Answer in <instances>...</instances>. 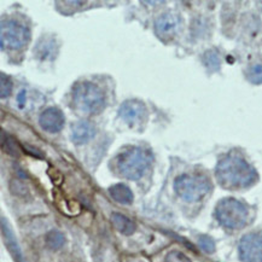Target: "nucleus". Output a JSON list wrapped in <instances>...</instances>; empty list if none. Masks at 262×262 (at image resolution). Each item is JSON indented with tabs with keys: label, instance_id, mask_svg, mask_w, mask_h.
<instances>
[{
	"label": "nucleus",
	"instance_id": "obj_2",
	"mask_svg": "<svg viewBox=\"0 0 262 262\" xmlns=\"http://www.w3.org/2000/svg\"><path fill=\"white\" fill-rule=\"evenodd\" d=\"M150 151L140 146H132L123 150L116 157V169L121 176L129 180H138L144 176L151 164Z\"/></svg>",
	"mask_w": 262,
	"mask_h": 262
},
{
	"label": "nucleus",
	"instance_id": "obj_7",
	"mask_svg": "<svg viewBox=\"0 0 262 262\" xmlns=\"http://www.w3.org/2000/svg\"><path fill=\"white\" fill-rule=\"evenodd\" d=\"M238 250L242 262H262V232L245 234Z\"/></svg>",
	"mask_w": 262,
	"mask_h": 262
},
{
	"label": "nucleus",
	"instance_id": "obj_20",
	"mask_svg": "<svg viewBox=\"0 0 262 262\" xmlns=\"http://www.w3.org/2000/svg\"><path fill=\"white\" fill-rule=\"evenodd\" d=\"M164 262H191V261L190 258L185 254L181 253V251L173 250L167 254L166 258H164Z\"/></svg>",
	"mask_w": 262,
	"mask_h": 262
},
{
	"label": "nucleus",
	"instance_id": "obj_10",
	"mask_svg": "<svg viewBox=\"0 0 262 262\" xmlns=\"http://www.w3.org/2000/svg\"><path fill=\"white\" fill-rule=\"evenodd\" d=\"M180 26V18L176 13L167 12L161 15L155 21V32L159 38H169L176 34Z\"/></svg>",
	"mask_w": 262,
	"mask_h": 262
},
{
	"label": "nucleus",
	"instance_id": "obj_9",
	"mask_svg": "<svg viewBox=\"0 0 262 262\" xmlns=\"http://www.w3.org/2000/svg\"><path fill=\"white\" fill-rule=\"evenodd\" d=\"M64 114L55 106L45 109L39 116L40 127L48 133H58L64 127Z\"/></svg>",
	"mask_w": 262,
	"mask_h": 262
},
{
	"label": "nucleus",
	"instance_id": "obj_22",
	"mask_svg": "<svg viewBox=\"0 0 262 262\" xmlns=\"http://www.w3.org/2000/svg\"><path fill=\"white\" fill-rule=\"evenodd\" d=\"M23 147H25V152L30 154V155H32V156L42 157V154L40 152L38 149H34V147H32V146H29V145H26V146H23Z\"/></svg>",
	"mask_w": 262,
	"mask_h": 262
},
{
	"label": "nucleus",
	"instance_id": "obj_1",
	"mask_svg": "<svg viewBox=\"0 0 262 262\" xmlns=\"http://www.w3.org/2000/svg\"><path fill=\"white\" fill-rule=\"evenodd\" d=\"M215 176L226 189H245L256 183L257 173L249 163L237 154H230L219 161Z\"/></svg>",
	"mask_w": 262,
	"mask_h": 262
},
{
	"label": "nucleus",
	"instance_id": "obj_3",
	"mask_svg": "<svg viewBox=\"0 0 262 262\" xmlns=\"http://www.w3.org/2000/svg\"><path fill=\"white\" fill-rule=\"evenodd\" d=\"M105 95L92 82H79L73 89V106L82 115L99 114L105 107Z\"/></svg>",
	"mask_w": 262,
	"mask_h": 262
},
{
	"label": "nucleus",
	"instance_id": "obj_21",
	"mask_svg": "<svg viewBox=\"0 0 262 262\" xmlns=\"http://www.w3.org/2000/svg\"><path fill=\"white\" fill-rule=\"evenodd\" d=\"M198 243H200V247L202 248V250L206 251V253H208V254H211L215 251V243L210 237H208V236L200 237Z\"/></svg>",
	"mask_w": 262,
	"mask_h": 262
},
{
	"label": "nucleus",
	"instance_id": "obj_13",
	"mask_svg": "<svg viewBox=\"0 0 262 262\" xmlns=\"http://www.w3.org/2000/svg\"><path fill=\"white\" fill-rule=\"evenodd\" d=\"M110 196L114 201L121 204H130L133 202V192L125 184H115L109 189Z\"/></svg>",
	"mask_w": 262,
	"mask_h": 262
},
{
	"label": "nucleus",
	"instance_id": "obj_4",
	"mask_svg": "<svg viewBox=\"0 0 262 262\" xmlns=\"http://www.w3.org/2000/svg\"><path fill=\"white\" fill-rule=\"evenodd\" d=\"M215 216L220 225L228 230H239L248 223L249 209L241 201L224 198L215 208Z\"/></svg>",
	"mask_w": 262,
	"mask_h": 262
},
{
	"label": "nucleus",
	"instance_id": "obj_12",
	"mask_svg": "<svg viewBox=\"0 0 262 262\" xmlns=\"http://www.w3.org/2000/svg\"><path fill=\"white\" fill-rule=\"evenodd\" d=\"M2 232L3 237H4V243L10 251V254L12 255V257L15 258L16 262H25V258H23V254L21 248L17 243V239H16L15 234H13L11 227L8 221H6L5 217L2 219Z\"/></svg>",
	"mask_w": 262,
	"mask_h": 262
},
{
	"label": "nucleus",
	"instance_id": "obj_23",
	"mask_svg": "<svg viewBox=\"0 0 262 262\" xmlns=\"http://www.w3.org/2000/svg\"><path fill=\"white\" fill-rule=\"evenodd\" d=\"M26 91L23 90V91H21V92L18 93V96H17V100H18V106L19 107H23L25 106V103H26Z\"/></svg>",
	"mask_w": 262,
	"mask_h": 262
},
{
	"label": "nucleus",
	"instance_id": "obj_15",
	"mask_svg": "<svg viewBox=\"0 0 262 262\" xmlns=\"http://www.w3.org/2000/svg\"><path fill=\"white\" fill-rule=\"evenodd\" d=\"M2 147L4 152L9 154L12 157H18L21 154V147L18 146L17 140L6 133L5 130H2Z\"/></svg>",
	"mask_w": 262,
	"mask_h": 262
},
{
	"label": "nucleus",
	"instance_id": "obj_5",
	"mask_svg": "<svg viewBox=\"0 0 262 262\" xmlns=\"http://www.w3.org/2000/svg\"><path fill=\"white\" fill-rule=\"evenodd\" d=\"M174 190L186 202H198L209 193L211 184L203 176L183 174L174 181Z\"/></svg>",
	"mask_w": 262,
	"mask_h": 262
},
{
	"label": "nucleus",
	"instance_id": "obj_11",
	"mask_svg": "<svg viewBox=\"0 0 262 262\" xmlns=\"http://www.w3.org/2000/svg\"><path fill=\"white\" fill-rule=\"evenodd\" d=\"M96 136V127L90 121H78L72 125V140L76 145L89 143Z\"/></svg>",
	"mask_w": 262,
	"mask_h": 262
},
{
	"label": "nucleus",
	"instance_id": "obj_8",
	"mask_svg": "<svg viewBox=\"0 0 262 262\" xmlns=\"http://www.w3.org/2000/svg\"><path fill=\"white\" fill-rule=\"evenodd\" d=\"M119 116L127 125L136 127L142 125L147 117V109L145 104L140 100L130 99L122 103L119 109Z\"/></svg>",
	"mask_w": 262,
	"mask_h": 262
},
{
	"label": "nucleus",
	"instance_id": "obj_19",
	"mask_svg": "<svg viewBox=\"0 0 262 262\" xmlns=\"http://www.w3.org/2000/svg\"><path fill=\"white\" fill-rule=\"evenodd\" d=\"M12 92V82L9 76H6L4 73L0 74V97L3 99L8 98Z\"/></svg>",
	"mask_w": 262,
	"mask_h": 262
},
{
	"label": "nucleus",
	"instance_id": "obj_18",
	"mask_svg": "<svg viewBox=\"0 0 262 262\" xmlns=\"http://www.w3.org/2000/svg\"><path fill=\"white\" fill-rule=\"evenodd\" d=\"M247 78L254 85H261L262 83V64H254L248 70Z\"/></svg>",
	"mask_w": 262,
	"mask_h": 262
},
{
	"label": "nucleus",
	"instance_id": "obj_14",
	"mask_svg": "<svg viewBox=\"0 0 262 262\" xmlns=\"http://www.w3.org/2000/svg\"><path fill=\"white\" fill-rule=\"evenodd\" d=\"M112 221L115 228L120 233L125 234V236H130L136 232L137 225L133 223L132 220L125 216V215L120 213H113L112 214Z\"/></svg>",
	"mask_w": 262,
	"mask_h": 262
},
{
	"label": "nucleus",
	"instance_id": "obj_6",
	"mask_svg": "<svg viewBox=\"0 0 262 262\" xmlns=\"http://www.w3.org/2000/svg\"><path fill=\"white\" fill-rule=\"evenodd\" d=\"M30 40V32L26 26L13 21L4 19L0 26V43L2 49L21 50Z\"/></svg>",
	"mask_w": 262,
	"mask_h": 262
},
{
	"label": "nucleus",
	"instance_id": "obj_16",
	"mask_svg": "<svg viewBox=\"0 0 262 262\" xmlns=\"http://www.w3.org/2000/svg\"><path fill=\"white\" fill-rule=\"evenodd\" d=\"M45 242L46 245L52 250H58L63 247L66 243V237L64 234L57 230H52L48 232L45 237Z\"/></svg>",
	"mask_w": 262,
	"mask_h": 262
},
{
	"label": "nucleus",
	"instance_id": "obj_17",
	"mask_svg": "<svg viewBox=\"0 0 262 262\" xmlns=\"http://www.w3.org/2000/svg\"><path fill=\"white\" fill-rule=\"evenodd\" d=\"M203 62L206 67L211 72H216L220 69V57L215 50H209L204 53L203 56Z\"/></svg>",
	"mask_w": 262,
	"mask_h": 262
}]
</instances>
